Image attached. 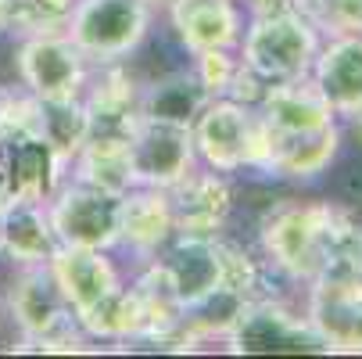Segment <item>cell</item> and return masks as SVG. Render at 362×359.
Returning <instances> with one entry per match:
<instances>
[{
	"mask_svg": "<svg viewBox=\"0 0 362 359\" xmlns=\"http://www.w3.org/2000/svg\"><path fill=\"white\" fill-rule=\"evenodd\" d=\"M72 180L90 183L108 194H126L136 187L133 155H129V137L122 130H93L90 140L72 155Z\"/></svg>",
	"mask_w": 362,
	"mask_h": 359,
	"instance_id": "obj_20",
	"label": "cell"
},
{
	"mask_svg": "<svg viewBox=\"0 0 362 359\" xmlns=\"http://www.w3.org/2000/svg\"><path fill=\"white\" fill-rule=\"evenodd\" d=\"M11 11H15V0H0V40L11 36Z\"/></svg>",
	"mask_w": 362,
	"mask_h": 359,
	"instance_id": "obj_28",
	"label": "cell"
},
{
	"mask_svg": "<svg viewBox=\"0 0 362 359\" xmlns=\"http://www.w3.org/2000/svg\"><path fill=\"white\" fill-rule=\"evenodd\" d=\"M255 112L280 137H298V133H313V130H323L330 122H341L313 76L266 83L255 101Z\"/></svg>",
	"mask_w": 362,
	"mask_h": 359,
	"instance_id": "obj_14",
	"label": "cell"
},
{
	"mask_svg": "<svg viewBox=\"0 0 362 359\" xmlns=\"http://www.w3.org/2000/svg\"><path fill=\"white\" fill-rule=\"evenodd\" d=\"M8 187V144H0V194Z\"/></svg>",
	"mask_w": 362,
	"mask_h": 359,
	"instance_id": "obj_30",
	"label": "cell"
},
{
	"mask_svg": "<svg viewBox=\"0 0 362 359\" xmlns=\"http://www.w3.org/2000/svg\"><path fill=\"white\" fill-rule=\"evenodd\" d=\"M43 126V101L25 83H0V144L18 137H40Z\"/></svg>",
	"mask_w": 362,
	"mask_h": 359,
	"instance_id": "obj_24",
	"label": "cell"
},
{
	"mask_svg": "<svg viewBox=\"0 0 362 359\" xmlns=\"http://www.w3.org/2000/svg\"><path fill=\"white\" fill-rule=\"evenodd\" d=\"M15 76L40 101H72L86 93L93 65L65 36V29H43L18 36L15 43Z\"/></svg>",
	"mask_w": 362,
	"mask_h": 359,
	"instance_id": "obj_6",
	"label": "cell"
},
{
	"mask_svg": "<svg viewBox=\"0 0 362 359\" xmlns=\"http://www.w3.org/2000/svg\"><path fill=\"white\" fill-rule=\"evenodd\" d=\"M237 69H240L237 50H201V55H190V72L197 76V83L204 90H209V97L230 93Z\"/></svg>",
	"mask_w": 362,
	"mask_h": 359,
	"instance_id": "obj_26",
	"label": "cell"
},
{
	"mask_svg": "<svg viewBox=\"0 0 362 359\" xmlns=\"http://www.w3.org/2000/svg\"><path fill=\"white\" fill-rule=\"evenodd\" d=\"M4 313L18 327V341L40 352H83L90 341L65 305L47 263L8 266L4 277Z\"/></svg>",
	"mask_w": 362,
	"mask_h": 359,
	"instance_id": "obj_3",
	"label": "cell"
},
{
	"mask_svg": "<svg viewBox=\"0 0 362 359\" xmlns=\"http://www.w3.org/2000/svg\"><path fill=\"white\" fill-rule=\"evenodd\" d=\"M247 11H273V8H305V0H240Z\"/></svg>",
	"mask_w": 362,
	"mask_h": 359,
	"instance_id": "obj_27",
	"label": "cell"
},
{
	"mask_svg": "<svg viewBox=\"0 0 362 359\" xmlns=\"http://www.w3.org/2000/svg\"><path fill=\"white\" fill-rule=\"evenodd\" d=\"M341 144H344L341 122H330V126L313 130V133H298V137L276 133L273 151H269V159L258 176L276 180V183H313L323 173H330V166L341 155Z\"/></svg>",
	"mask_w": 362,
	"mask_h": 359,
	"instance_id": "obj_16",
	"label": "cell"
},
{
	"mask_svg": "<svg viewBox=\"0 0 362 359\" xmlns=\"http://www.w3.org/2000/svg\"><path fill=\"white\" fill-rule=\"evenodd\" d=\"M144 266L187 313L223 284V234H173Z\"/></svg>",
	"mask_w": 362,
	"mask_h": 359,
	"instance_id": "obj_5",
	"label": "cell"
},
{
	"mask_svg": "<svg viewBox=\"0 0 362 359\" xmlns=\"http://www.w3.org/2000/svg\"><path fill=\"white\" fill-rule=\"evenodd\" d=\"M351 270L362 277V234H358V241H355V248H351Z\"/></svg>",
	"mask_w": 362,
	"mask_h": 359,
	"instance_id": "obj_31",
	"label": "cell"
},
{
	"mask_svg": "<svg viewBox=\"0 0 362 359\" xmlns=\"http://www.w3.org/2000/svg\"><path fill=\"white\" fill-rule=\"evenodd\" d=\"M341 126H344V133H351V137H355V144L362 147V108H358L351 119H344Z\"/></svg>",
	"mask_w": 362,
	"mask_h": 359,
	"instance_id": "obj_29",
	"label": "cell"
},
{
	"mask_svg": "<svg viewBox=\"0 0 362 359\" xmlns=\"http://www.w3.org/2000/svg\"><path fill=\"white\" fill-rule=\"evenodd\" d=\"M169 33L187 55L201 50H237L244 33L240 0H165Z\"/></svg>",
	"mask_w": 362,
	"mask_h": 359,
	"instance_id": "obj_13",
	"label": "cell"
},
{
	"mask_svg": "<svg viewBox=\"0 0 362 359\" xmlns=\"http://www.w3.org/2000/svg\"><path fill=\"white\" fill-rule=\"evenodd\" d=\"M176 234V212L165 187H129L119 198V248H129L136 259H151Z\"/></svg>",
	"mask_w": 362,
	"mask_h": 359,
	"instance_id": "obj_17",
	"label": "cell"
},
{
	"mask_svg": "<svg viewBox=\"0 0 362 359\" xmlns=\"http://www.w3.org/2000/svg\"><path fill=\"white\" fill-rule=\"evenodd\" d=\"M47 270H50L65 305L72 309V317L79 324H86L93 313H100L126 287V277H122L119 263L105 248L58 244L54 251H50V259H47Z\"/></svg>",
	"mask_w": 362,
	"mask_h": 359,
	"instance_id": "obj_10",
	"label": "cell"
},
{
	"mask_svg": "<svg viewBox=\"0 0 362 359\" xmlns=\"http://www.w3.org/2000/svg\"><path fill=\"white\" fill-rule=\"evenodd\" d=\"M301 313L327 352H362V277L355 270H330L305 284Z\"/></svg>",
	"mask_w": 362,
	"mask_h": 359,
	"instance_id": "obj_11",
	"label": "cell"
},
{
	"mask_svg": "<svg viewBox=\"0 0 362 359\" xmlns=\"http://www.w3.org/2000/svg\"><path fill=\"white\" fill-rule=\"evenodd\" d=\"M43 209L58 244L105 248V251L119 248V194L97 190L90 183L65 176Z\"/></svg>",
	"mask_w": 362,
	"mask_h": 359,
	"instance_id": "obj_8",
	"label": "cell"
},
{
	"mask_svg": "<svg viewBox=\"0 0 362 359\" xmlns=\"http://www.w3.org/2000/svg\"><path fill=\"white\" fill-rule=\"evenodd\" d=\"M119 130L129 137L133 173H136V183H144V187H165L169 190L197 166L190 126L154 122V119H144L133 112Z\"/></svg>",
	"mask_w": 362,
	"mask_h": 359,
	"instance_id": "obj_12",
	"label": "cell"
},
{
	"mask_svg": "<svg viewBox=\"0 0 362 359\" xmlns=\"http://www.w3.org/2000/svg\"><path fill=\"white\" fill-rule=\"evenodd\" d=\"M327 36H362V0H305L301 8Z\"/></svg>",
	"mask_w": 362,
	"mask_h": 359,
	"instance_id": "obj_25",
	"label": "cell"
},
{
	"mask_svg": "<svg viewBox=\"0 0 362 359\" xmlns=\"http://www.w3.org/2000/svg\"><path fill=\"white\" fill-rule=\"evenodd\" d=\"M362 234V209L341 201L269 205L258 223V255L273 277L313 284L330 270H351V248Z\"/></svg>",
	"mask_w": 362,
	"mask_h": 359,
	"instance_id": "obj_1",
	"label": "cell"
},
{
	"mask_svg": "<svg viewBox=\"0 0 362 359\" xmlns=\"http://www.w3.org/2000/svg\"><path fill=\"white\" fill-rule=\"evenodd\" d=\"M58 248V237L47 223V209L33 201H8L0 220V259L8 266H43L50 251Z\"/></svg>",
	"mask_w": 362,
	"mask_h": 359,
	"instance_id": "obj_21",
	"label": "cell"
},
{
	"mask_svg": "<svg viewBox=\"0 0 362 359\" xmlns=\"http://www.w3.org/2000/svg\"><path fill=\"white\" fill-rule=\"evenodd\" d=\"M151 4H165V0H151Z\"/></svg>",
	"mask_w": 362,
	"mask_h": 359,
	"instance_id": "obj_32",
	"label": "cell"
},
{
	"mask_svg": "<svg viewBox=\"0 0 362 359\" xmlns=\"http://www.w3.org/2000/svg\"><path fill=\"white\" fill-rule=\"evenodd\" d=\"M223 345H230V352H237V355L327 352L323 338L313 331V324L305 320V313L301 309H291L280 295L251 298Z\"/></svg>",
	"mask_w": 362,
	"mask_h": 359,
	"instance_id": "obj_9",
	"label": "cell"
},
{
	"mask_svg": "<svg viewBox=\"0 0 362 359\" xmlns=\"http://www.w3.org/2000/svg\"><path fill=\"white\" fill-rule=\"evenodd\" d=\"M169 198L176 212V234H223L237 205L233 176H223L204 166H194L180 183H173Z\"/></svg>",
	"mask_w": 362,
	"mask_h": 359,
	"instance_id": "obj_15",
	"label": "cell"
},
{
	"mask_svg": "<svg viewBox=\"0 0 362 359\" xmlns=\"http://www.w3.org/2000/svg\"><path fill=\"white\" fill-rule=\"evenodd\" d=\"M151 0H76L62 29L90 65L126 62L154 29Z\"/></svg>",
	"mask_w": 362,
	"mask_h": 359,
	"instance_id": "obj_4",
	"label": "cell"
},
{
	"mask_svg": "<svg viewBox=\"0 0 362 359\" xmlns=\"http://www.w3.org/2000/svg\"><path fill=\"white\" fill-rule=\"evenodd\" d=\"M209 101V90L197 83V76L187 69L165 72L158 79H147L136 97V115L154 119V122H169V126H190L197 112Z\"/></svg>",
	"mask_w": 362,
	"mask_h": 359,
	"instance_id": "obj_22",
	"label": "cell"
},
{
	"mask_svg": "<svg viewBox=\"0 0 362 359\" xmlns=\"http://www.w3.org/2000/svg\"><path fill=\"white\" fill-rule=\"evenodd\" d=\"M337 119H351L362 108V36H327L308 69Z\"/></svg>",
	"mask_w": 362,
	"mask_h": 359,
	"instance_id": "obj_18",
	"label": "cell"
},
{
	"mask_svg": "<svg viewBox=\"0 0 362 359\" xmlns=\"http://www.w3.org/2000/svg\"><path fill=\"white\" fill-rule=\"evenodd\" d=\"M320 43H323V33L301 8L247 11L244 33L237 43V58L262 83H280V79L308 76Z\"/></svg>",
	"mask_w": 362,
	"mask_h": 359,
	"instance_id": "obj_2",
	"label": "cell"
},
{
	"mask_svg": "<svg viewBox=\"0 0 362 359\" xmlns=\"http://www.w3.org/2000/svg\"><path fill=\"white\" fill-rule=\"evenodd\" d=\"M255 105L237 101L230 93L209 97L197 119L190 122V140L197 151V166L216 169L223 176H240L251 166V144H255Z\"/></svg>",
	"mask_w": 362,
	"mask_h": 359,
	"instance_id": "obj_7",
	"label": "cell"
},
{
	"mask_svg": "<svg viewBox=\"0 0 362 359\" xmlns=\"http://www.w3.org/2000/svg\"><path fill=\"white\" fill-rule=\"evenodd\" d=\"M93 130H97V122H93V115H90L83 97H72V101H43L40 137H47L50 147H54L65 162H72V155L90 140Z\"/></svg>",
	"mask_w": 362,
	"mask_h": 359,
	"instance_id": "obj_23",
	"label": "cell"
},
{
	"mask_svg": "<svg viewBox=\"0 0 362 359\" xmlns=\"http://www.w3.org/2000/svg\"><path fill=\"white\" fill-rule=\"evenodd\" d=\"M65 159L50 147L47 137H18L8 144V201L47 205V198L65 180Z\"/></svg>",
	"mask_w": 362,
	"mask_h": 359,
	"instance_id": "obj_19",
	"label": "cell"
}]
</instances>
